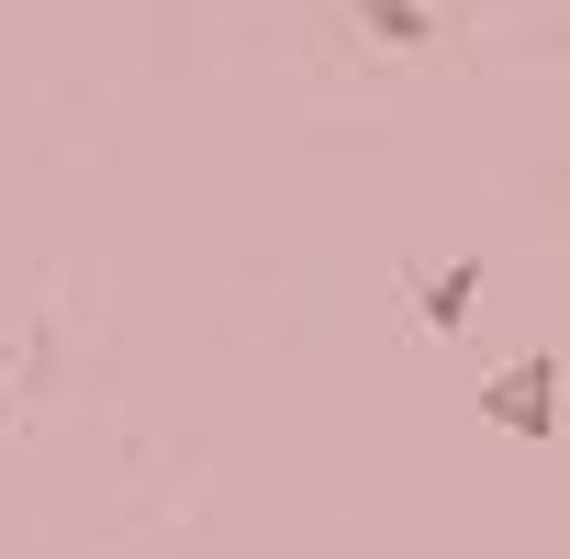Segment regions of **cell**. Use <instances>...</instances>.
<instances>
[{
	"label": "cell",
	"instance_id": "cell-1",
	"mask_svg": "<svg viewBox=\"0 0 570 559\" xmlns=\"http://www.w3.org/2000/svg\"><path fill=\"white\" fill-rule=\"evenodd\" d=\"M481 414L503 425V437H548L559 425V359L537 347V359H503L492 381H481Z\"/></svg>",
	"mask_w": 570,
	"mask_h": 559
},
{
	"label": "cell",
	"instance_id": "cell-2",
	"mask_svg": "<svg viewBox=\"0 0 570 559\" xmlns=\"http://www.w3.org/2000/svg\"><path fill=\"white\" fill-rule=\"evenodd\" d=\"M470 303H481V257H448L436 280H414V325H425V336H459Z\"/></svg>",
	"mask_w": 570,
	"mask_h": 559
},
{
	"label": "cell",
	"instance_id": "cell-3",
	"mask_svg": "<svg viewBox=\"0 0 570 559\" xmlns=\"http://www.w3.org/2000/svg\"><path fill=\"white\" fill-rule=\"evenodd\" d=\"M347 12H358V35H370V46H425V35H436L425 0H347Z\"/></svg>",
	"mask_w": 570,
	"mask_h": 559
}]
</instances>
